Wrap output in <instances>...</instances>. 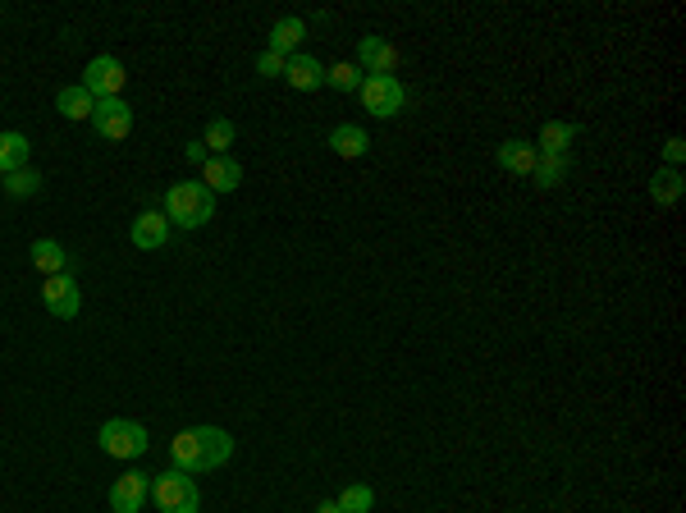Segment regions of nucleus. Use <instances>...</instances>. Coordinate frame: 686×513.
<instances>
[{"mask_svg": "<svg viewBox=\"0 0 686 513\" xmlns=\"http://www.w3.org/2000/svg\"><path fill=\"white\" fill-rule=\"evenodd\" d=\"M362 74H385V78H394V69L403 65V55L394 51V46L385 42V37H362L357 42V60H353Z\"/></svg>", "mask_w": 686, "mask_h": 513, "instance_id": "1a4fd4ad", "label": "nucleus"}, {"mask_svg": "<svg viewBox=\"0 0 686 513\" xmlns=\"http://www.w3.org/2000/svg\"><path fill=\"white\" fill-rule=\"evenodd\" d=\"M124 83H129V74H124V65H119L115 55H97V60L83 69V88L92 92L97 101L119 97V92H124Z\"/></svg>", "mask_w": 686, "mask_h": 513, "instance_id": "423d86ee", "label": "nucleus"}, {"mask_svg": "<svg viewBox=\"0 0 686 513\" xmlns=\"http://www.w3.org/2000/svg\"><path fill=\"white\" fill-rule=\"evenodd\" d=\"M316 513H343V509L334 500H321V504H316Z\"/></svg>", "mask_w": 686, "mask_h": 513, "instance_id": "c756f323", "label": "nucleus"}, {"mask_svg": "<svg viewBox=\"0 0 686 513\" xmlns=\"http://www.w3.org/2000/svg\"><path fill=\"white\" fill-rule=\"evenodd\" d=\"M42 303H46V312H51V317L74 321V317H78V307H83V294H78L74 271L51 275V280L42 284Z\"/></svg>", "mask_w": 686, "mask_h": 513, "instance_id": "6e6552de", "label": "nucleus"}, {"mask_svg": "<svg viewBox=\"0 0 686 513\" xmlns=\"http://www.w3.org/2000/svg\"><path fill=\"white\" fill-rule=\"evenodd\" d=\"M55 110H60L65 120H92L97 97H92L83 83H69V88H60V97H55Z\"/></svg>", "mask_w": 686, "mask_h": 513, "instance_id": "6ab92c4d", "label": "nucleus"}, {"mask_svg": "<svg viewBox=\"0 0 686 513\" xmlns=\"http://www.w3.org/2000/svg\"><path fill=\"white\" fill-rule=\"evenodd\" d=\"M499 165H504L508 175H522V179H531V170H536V161H540V152H536V142H522V138H508V142H499Z\"/></svg>", "mask_w": 686, "mask_h": 513, "instance_id": "ddd939ff", "label": "nucleus"}, {"mask_svg": "<svg viewBox=\"0 0 686 513\" xmlns=\"http://www.w3.org/2000/svg\"><path fill=\"white\" fill-rule=\"evenodd\" d=\"M302 37H307V19H298V14H284V19H275V28H270V46L266 51H275V55H298V46H302Z\"/></svg>", "mask_w": 686, "mask_h": 513, "instance_id": "2eb2a0df", "label": "nucleus"}, {"mask_svg": "<svg viewBox=\"0 0 686 513\" xmlns=\"http://www.w3.org/2000/svg\"><path fill=\"white\" fill-rule=\"evenodd\" d=\"M151 495V481L147 472H124V477H115V486H110V509L115 513H142V504H147Z\"/></svg>", "mask_w": 686, "mask_h": 513, "instance_id": "9d476101", "label": "nucleus"}, {"mask_svg": "<svg viewBox=\"0 0 686 513\" xmlns=\"http://www.w3.org/2000/svg\"><path fill=\"white\" fill-rule=\"evenodd\" d=\"M357 97H362V106L371 110L376 120H394V115H403V106H408V88H403L398 78H385V74H366Z\"/></svg>", "mask_w": 686, "mask_h": 513, "instance_id": "39448f33", "label": "nucleus"}, {"mask_svg": "<svg viewBox=\"0 0 686 513\" xmlns=\"http://www.w3.org/2000/svg\"><path fill=\"white\" fill-rule=\"evenodd\" d=\"M133 248L142 252H156L170 243V220H165V211H142L138 220H133V230H129Z\"/></svg>", "mask_w": 686, "mask_h": 513, "instance_id": "f8f14e48", "label": "nucleus"}, {"mask_svg": "<svg viewBox=\"0 0 686 513\" xmlns=\"http://www.w3.org/2000/svg\"><path fill=\"white\" fill-rule=\"evenodd\" d=\"M577 142V124H563V120H545L536 138V152L540 156H568V147Z\"/></svg>", "mask_w": 686, "mask_h": 513, "instance_id": "a211bd4d", "label": "nucleus"}, {"mask_svg": "<svg viewBox=\"0 0 686 513\" xmlns=\"http://www.w3.org/2000/svg\"><path fill=\"white\" fill-rule=\"evenodd\" d=\"M33 266L51 280V275H65L74 271V257L65 252V243H55V239H37L33 243Z\"/></svg>", "mask_w": 686, "mask_h": 513, "instance_id": "dca6fc26", "label": "nucleus"}, {"mask_svg": "<svg viewBox=\"0 0 686 513\" xmlns=\"http://www.w3.org/2000/svg\"><path fill=\"white\" fill-rule=\"evenodd\" d=\"M343 513H371V504H376V491H371V486H362V481H353V486H343V495L339 500Z\"/></svg>", "mask_w": 686, "mask_h": 513, "instance_id": "b1692460", "label": "nucleus"}, {"mask_svg": "<svg viewBox=\"0 0 686 513\" xmlns=\"http://www.w3.org/2000/svg\"><path fill=\"white\" fill-rule=\"evenodd\" d=\"M211 216H215V193L202 179L170 184V193H165V220H170V225H179V230H202Z\"/></svg>", "mask_w": 686, "mask_h": 513, "instance_id": "f03ea898", "label": "nucleus"}, {"mask_svg": "<svg viewBox=\"0 0 686 513\" xmlns=\"http://www.w3.org/2000/svg\"><path fill=\"white\" fill-rule=\"evenodd\" d=\"M183 156H188L193 165H206V161H211V152H206L202 142H188V147H183Z\"/></svg>", "mask_w": 686, "mask_h": 513, "instance_id": "c85d7f7f", "label": "nucleus"}, {"mask_svg": "<svg viewBox=\"0 0 686 513\" xmlns=\"http://www.w3.org/2000/svg\"><path fill=\"white\" fill-rule=\"evenodd\" d=\"M33 161V142L23 133H0V179L14 175V170H28Z\"/></svg>", "mask_w": 686, "mask_h": 513, "instance_id": "f3484780", "label": "nucleus"}, {"mask_svg": "<svg viewBox=\"0 0 686 513\" xmlns=\"http://www.w3.org/2000/svg\"><path fill=\"white\" fill-rule=\"evenodd\" d=\"M257 74H261V78H284V55H275V51H261V60H257Z\"/></svg>", "mask_w": 686, "mask_h": 513, "instance_id": "bb28decb", "label": "nucleus"}, {"mask_svg": "<svg viewBox=\"0 0 686 513\" xmlns=\"http://www.w3.org/2000/svg\"><path fill=\"white\" fill-rule=\"evenodd\" d=\"M234 124L229 120H220V115H215V120H206V133H202V147L211 156H229V147H234Z\"/></svg>", "mask_w": 686, "mask_h": 513, "instance_id": "4be33fe9", "label": "nucleus"}, {"mask_svg": "<svg viewBox=\"0 0 686 513\" xmlns=\"http://www.w3.org/2000/svg\"><path fill=\"white\" fill-rule=\"evenodd\" d=\"M284 83H289L293 92H316V88H325V65L316 60V55H289L284 60Z\"/></svg>", "mask_w": 686, "mask_h": 513, "instance_id": "9b49d317", "label": "nucleus"}, {"mask_svg": "<svg viewBox=\"0 0 686 513\" xmlns=\"http://www.w3.org/2000/svg\"><path fill=\"white\" fill-rule=\"evenodd\" d=\"M366 147H371V138H366L362 124H339V129L330 133V152L343 156V161H357V156H366Z\"/></svg>", "mask_w": 686, "mask_h": 513, "instance_id": "aec40b11", "label": "nucleus"}, {"mask_svg": "<svg viewBox=\"0 0 686 513\" xmlns=\"http://www.w3.org/2000/svg\"><path fill=\"white\" fill-rule=\"evenodd\" d=\"M568 179V156H540L536 170H531V184L536 188H558Z\"/></svg>", "mask_w": 686, "mask_h": 513, "instance_id": "5701e85b", "label": "nucleus"}, {"mask_svg": "<svg viewBox=\"0 0 686 513\" xmlns=\"http://www.w3.org/2000/svg\"><path fill=\"white\" fill-rule=\"evenodd\" d=\"M151 500H156L161 513H197L202 509V495H197L193 477L179 472V468H165L161 477L151 481Z\"/></svg>", "mask_w": 686, "mask_h": 513, "instance_id": "20e7f679", "label": "nucleus"}, {"mask_svg": "<svg viewBox=\"0 0 686 513\" xmlns=\"http://www.w3.org/2000/svg\"><path fill=\"white\" fill-rule=\"evenodd\" d=\"M202 184L211 188V193H234V188L243 184V165H238L234 156H211V161L202 165Z\"/></svg>", "mask_w": 686, "mask_h": 513, "instance_id": "4468645a", "label": "nucleus"}, {"mask_svg": "<svg viewBox=\"0 0 686 513\" xmlns=\"http://www.w3.org/2000/svg\"><path fill=\"white\" fill-rule=\"evenodd\" d=\"M5 193L10 197H37L42 193V175H37V170H14V175H5Z\"/></svg>", "mask_w": 686, "mask_h": 513, "instance_id": "a878e982", "label": "nucleus"}, {"mask_svg": "<svg viewBox=\"0 0 686 513\" xmlns=\"http://www.w3.org/2000/svg\"><path fill=\"white\" fill-rule=\"evenodd\" d=\"M682 193H686L682 170H654V179H650V197L659 202V207H677V202H682Z\"/></svg>", "mask_w": 686, "mask_h": 513, "instance_id": "412c9836", "label": "nucleus"}, {"mask_svg": "<svg viewBox=\"0 0 686 513\" xmlns=\"http://www.w3.org/2000/svg\"><path fill=\"white\" fill-rule=\"evenodd\" d=\"M170 459L179 472H211L220 463L234 459V436L220 431V426H193V431H179L170 440Z\"/></svg>", "mask_w": 686, "mask_h": 513, "instance_id": "f257e3e1", "label": "nucleus"}, {"mask_svg": "<svg viewBox=\"0 0 686 513\" xmlns=\"http://www.w3.org/2000/svg\"><path fill=\"white\" fill-rule=\"evenodd\" d=\"M362 69L353 65V60H343V65H334V69H325V83H330L334 92H357L362 88Z\"/></svg>", "mask_w": 686, "mask_h": 513, "instance_id": "393cba45", "label": "nucleus"}, {"mask_svg": "<svg viewBox=\"0 0 686 513\" xmlns=\"http://www.w3.org/2000/svg\"><path fill=\"white\" fill-rule=\"evenodd\" d=\"M682 156H686V142H682V138H668V147H664L668 170H677V165H682Z\"/></svg>", "mask_w": 686, "mask_h": 513, "instance_id": "cd10ccee", "label": "nucleus"}, {"mask_svg": "<svg viewBox=\"0 0 686 513\" xmlns=\"http://www.w3.org/2000/svg\"><path fill=\"white\" fill-rule=\"evenodd\" d=\"M97 445H101V454H110V459H142L147 445H151V436H147V426L142 422L110 417V422L97 431Z\"/></svg>", "mask_w": 686, "mask_h": 513, "instance_id": "7ed1b4c3", "label": "nucleus"}, {"mask_svg": "<svg viewBox=\"0 0 686 513\" xmlns=\"http://www.w3.org/2000/svg\"><path fill=\"white\" fill-rule=\"evenodd\" d=\"M87 124H92L101 138L124 142L133 133V106L124 97H106V101H97V110H92V120Z\"/></svg>", "mask_w": 686, "mask_h": 513, "instance_id": "0eeeda50", "label": "nucleus"}]
</instances>
